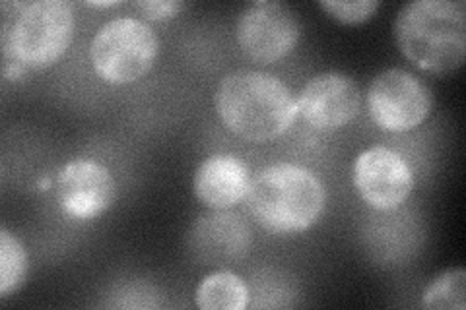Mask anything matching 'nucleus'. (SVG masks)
Masks as SVG:
<instances>
[{
  "label": "nucleus",
  "instance_id": "6e6552de",
  "mask_svg": "<svg viewBox=\"0 0 466 310\" xmlns=\"http://www.w3.org/2000/svg\"><path fill=\"white\" fill-rule=\"evenodd\" d=\"M354 186L371 208L389 212L410 196L414 175L400 154L385 145H373L354 161Z\"/></svg>",
  "mask_w": 466,
  "mask_h": 310
},
{
  "label": "nucleus",
  "instance_id": "f3484780",
  "mask_svg": "<svg viewBox=\"0 0 466 310\" xmlns=\"http://www.w3.org/2000/svg\"><path fill=\"white\" fill-rule=\"evenodd\" d=\"M135 6L150 20L173 18L185 8V5L179 3V0H138Z\"/></svg>",
  "mask_w": 466,
  "mask_h": 310
},
{
  "label": "nucleus",
  "instance_id": "a211bd4d",
  "mask_svg": "<svg viewBox=\"0 0 466 310\" xmlns=\"http://www.w3.org/2000/svg\"><path fill=\"white\" fill-rule=\"evenodd\" d=\"M119 0H92V3H86V6H94V8H111V6H119Z\"/></svg>",
  "mask_w": 466,
  "mask_h": 310
},
{
  "label": "nucleus",
  "instance_id": "f03ea898",
  "mask_svg": "<svg viewBox=\"0 0 466 310\" xmlns=\"http://www.w3.org/2000/svg\"><path fill=\"white\" fill-rule=\"evenodd\" d=\"M400 53L420 70L443 76L462 66L466 5L462 0H412L395 18Z\"/></svg>",
  "mask_w": 466,
  "mask_h": 310
},
{
  "label": "nucleus",
  "instance_id": "9b49d317",
  "mask_svg": "<svg viewBox=\"0 0 466 310\" xmlns=\"http://www.w3.org/2000/svg\"><path fill=\"white\" fill-rule=\"evenodd\" d=\"M253 235L245 219L226 210L200 215L188 231L187 246L202 265H229L251 248Z\"/></svg>",
  "mask_w": 466,
  "mask_h": 310
},
{
  "label": "nucleus",
  "instance_id": "7ed1b4c3",
  "mask_svg": "<svg viewBox=\"0 0 466 310\" xmlns=\"http://www.w3.org/2000/svg\"><path fill=\"white\" fill-rule=\"evenodd\" d=\"M245 200L260 227L286 235L305 231L315 224L323 214L327 192L309 169L274 164L253 176Z\"/></svg>",
  "mask_w": 466,
  "mask_h": 310
},
{
  "label": "nucleus",
  "instance_id": "423d86ee",
  "mask_svg": "<svg viewBox=\"0 0 466 310\" xmlns=\"http://www.w3.org/2000/svg\"><path fill=\"white\" fill-rule=\"evenodd\" d=\"M368 109L379 128L406 132L426 121L431 111V94L412 72L389 68L370 84Z\"/></svg>",
  "mask_w": 466,
  "mask_h": 310
},
{
  "label": "nucleus",
  "instance_id": "dca6fc26",
  "mask_svg": "<svg viewBox=\"0 0 466 310\" xmlns=\"http://www.w3.org/2000/svg\"><path fill=\"white\" fill-rule=\"evenodd\" d=\"M319 6L337 22L361 24L373 16L379 0H319Z\"/></svg>",
  "mask_w": 466,
  "mask_h": 310
},
{
  "label": "nucleus",
  "instance_id": "4468645a",
  "mask_svg": "<svg viewBox=\"0 0 466 310\" xmlns=\"http://www.w3.org/2000/svg\"><path fill=\"white\" fill-rule=\"evenodd\" d=\"M466 274L462 268L445 270L426 287L421 306L435 310H464L466 308Z\"/></svg>",
  "mask_w": 466,
  "mask_h": 310
},
{
  "label": "nucleus",
  "instance_id": "1a4fd4ad",
  "mask_svg": "<svg viewBox=\"0 0 466 310\" xmlns=\"http://www.w3.org/2000/svg\"><path fill=\"white\" fill-rule=\"evenodd\" d=\"M360 87L342 72H323L303 85L298 97V113L319 130L342 128L360 111Z\"/></svg>",
  "mask_w": 466,
  "mask_h": 310
},
{
  "label": "nucleus",
  "instance_id": "20e7f679",
  "mask_svg": "<svg viewBox=\"0 0 466 310\" xmlns=\"http://www.w3.org/2000/svg\"><path fill=\"white\" fill-rule=\"evenodd\" d=\"M3 16V58L43 70L61 58L72 39L75 12L66 0L16 3Z\"/></svg>",
  "mask_w": 466,
  "mask_h": 310
},
{
  "label": "nucleus",
  "instance_id": "39448f33",
  "mask_svg": "<svg viewBox=\"0 0 466 310\" xmlns=\"http://www.w3.org/2000/svg\"><path fill=\"white\" fill-rule=\"evenodd\" d=\"M159 53L154 29L137 18H115L97 29L90 58L96 72L109 84H130L146 76Z\"/></svg>",
  "mask_w": 466,
  "mask_h": 310
},
{
  "label": "nucleus",
  "instance_id": "ddd939ff",
  "mask_svg": "<svg viewBox=\"0 0 466 310\" xmlns=\"http://www.w3.org/2000/svg\"><path fill=\"white\" fill-rule=\"evenodd\" d=\"M195 301L202 310H243L249 303V289L238 274L218 270L198 284Z\"/></svg>",
  "mask_w": 466,
  "mask_h": 310
},
{
  "label": "nucleus",
  "instance_id": "9d476101",
  "mask_svg": "<svg viewBox=\"0 0 466 310\" xmlns=\"http://www.w3.org/2000/svg\"><path fill=\"white\" fill-rule=\"evenodd\" d=\"M56 198L76 219H94L109 210L116 198V183L109 169L92 159H75L58 171Z\"/></svg>",
  "mask_w": 466,
  "mask_h": 310
},
{
  "label": "nucleus",
  "instance_id": "0eeeda50",
  "mask_svg": "<svg viewBox=\"0 0 466 310\" xmlns=\"http://www.w3.org/2000/svg\"><path fill=\"white\" fill-rule=\"evenodd\" d=\"M298 14L279 0H257L245 6L238 20V43L245 56L258 65L284 58L299 41Z\"/></svg>",
  "mask_w": 466,
  "mask_h": 310
},
{
  "label": "nucleus",
  "instance_id": "f8f14e48",
  "mask_svg": "<svg viewBox=\"0 0 466 310\" xmlns=\"http://www.w3.org/2000/svg\"><path fill=\"white\" fill-rule=\"evenodd\" d=\"M249 171L236 155H210L197 167L193 188L197 198L210 210H228L239 204L249 190Z\"/></svg>",
  "mask_w": 466,
  "mask_h": 310
},
{
  "label": "nucleus",
  "instance_id": "f257e3e1",
  "mask_svg": "<svg viewBox=\"0 0 466 310\" xmlns=\"http://www.w3.org/2000/svg\"><path fill=\"white\" fill-rule=\"evenodd\" d=\"M214 103L233 135L255 144L282 136L298 116L289 87L272 74L249 68L226 74Z\"/></svg>",
  "mask_w": 466,
  "mask_h": 310
},
{
  "label": "nucleus",
  "instance_id": "2eb2a0df",
  "mask_svg": "<svg viewBox=\"0 0 466 310\" xmlns=\"http://www.w3.org/2000/svg\"><path fill=\"white\" fill-rule=\"evenodd\" d=\"M27 255L22 243L3 227L0 229V297H8L25 279Z\"/></svg>",
  "mask_w": 466,
  "mask_h": 310
}]
</instances>
